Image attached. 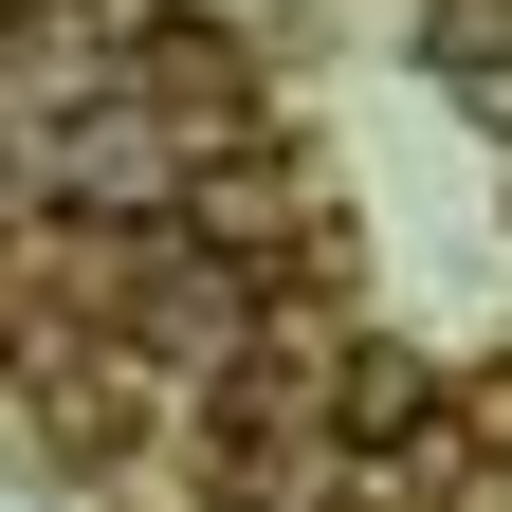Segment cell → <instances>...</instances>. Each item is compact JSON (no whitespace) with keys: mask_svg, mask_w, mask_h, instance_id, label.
<instances>
[{"mask_svg":"<svg viewBox=\"0 0 512 512\" xmlns=\"http://www.w3.org/2000/svg\"><path fill=\"white\" fill-rule=\"evenodd\" d=\"M476 128H494V147H512V74H476Z\"/></svg>","mask_w":512,"mask_h":512,"instance_id":"obj_2","label":"cell"},{"mask_svg":"<svg viewBox=\"0 0 512 512\" xmlns=\"http://www.w3.org/2000/svg\"><path fill=\"white\" fill-rule=\"evenodd\" d=\"M128 330H147L165 366H220V348H238V275L165 238V275H128Z\"/></svg>","mask_w":512,"mask_h":512,"instance_id":"obj_1","label":"cell"}]
</instances>
